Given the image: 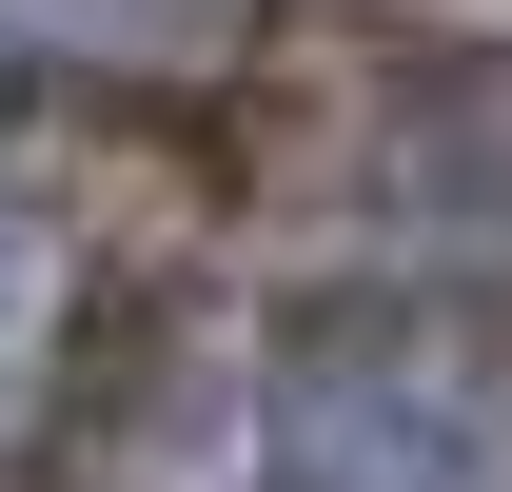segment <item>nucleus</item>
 Masks as SVG:
<instances>
[{
	"label": "nucleus",
	"instance_id": "nucleus-4",
	"mask_svg": "<svg viewBox=\"0 0 512 492\" xmlns=\"http://www.w3.org/2000/svg\"><path fill=\"white\" fill-rule=\"evenodd\" d=\"M79 492H276L256 473V394L217 414V355L158 335V355L99 394V433H79Z\"/></svg>",
	"mask_w": 512,
	"mask_h": 492
},
{
	"label": "nucleus",
	"instance_id": "nucleus-1",
	"mask_svg": "<svg viewBox=\"0 0 512 492\" xmlns=\"http://www.w3.org/2000/svg\"><path fill=\"white\" fill-rule=\"evenodd\" d=\"M276 492H512V315L473 296H316L256 335Z\"/></svg>",
	"mask_w": 512,
	"mask_h": 492
},
{
	"label": "nucleus",
	"instance_id": "nucleus-3",
	"mask_svg": "<svg viewBox=\"0 0 512 492\" xmlns=\"http://www.w3.org/2000/svg\"><path fill=\"white\" fill-rule=\"evenodd\" d=\"M79 335H99V276H79L60 197L0 178V473H40V453H60V414H79Z\"/></svg>",
	"mask_w": 512,
	"mask_h": 492
},
{
	"label": "nucleus",
	"instance_id": "nucleus-5",
	"mask_svg": "<svg viewBox=\"0 0 512 492\" xmlns=\"http://www.w3.org/2000/svg\"><path fill=\"white\" fill-rule=\"evenodd\" d=\"M0 40L60 79H138V99H178V79H217L256 40V0H0Z\"/></svg>",
	"mask_w": 512,
	"mask_h": 492
},
{
	"label": "nucleus",
	"instance_id": "nucleus-2",
	"mask_svg": "<svg viewBox=\"0 0 512 492\" xmlns=\"http://www.w3.org/2000/svg\"><path fill=\"white\" fill-rule=\"evenodd\" d=\"M394 217H414V256H434L453 296H512V60H453L394 99Z\"/></svg>",
	"mask_w": 512,
	"mask_h": 492
}]
</instances>
